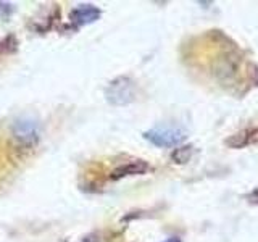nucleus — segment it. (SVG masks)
Masks as SVG:
<instances>
[{"mask_svg": "<svg viewBox=\"0 0 258 242\" xmlns=\"http://www.w3.org/2000/svg\"><path fill=\"white\" fill-rule=\"evenodd\" d=\"M100 15H102L100 8H97L94 5H79L70 13V18L78 26H84V24L95 23L100 18Z\"/></svg>", "mask_w": 258, "mask_h": 242, "instance_id": "nucleus-4", "label": "nucleus"}, {"mask_svg": "<svg viewBox=\"0 0 258 242\" xmlns=\"http://www.w3.org/2000/svg\"><path fill=\"white\" fill-rule=\"evenodd\" d=\"M165 242H181V239H177V237H171V239H168Z\"/></svg>", "mask_w": 258, "mask_h": 242, "instance_id": "nucleus-8", "label": "nucleus"}, {"mask_svg": "<svg viewBox=\"0 0 258 242\" xmlns=\"http://www.w3.org/2000/svg\"><path fill=\"white\" fill-rule=\"evenodd\" d=\"M256 142H258V128H250V129H244V131H239L234 136L228 137V141H226L228 147L231 149H244Z\"/></svg>", "mask_w": 258, "mask_h": 242, "instance_id": "nucleus-5", "label": "nucleus"}, {"mask_svg": "<svg viewBox=\"0 0 258 242\" xmlns=\"http://www.w3.org/2000/svg\"><path fill=\"white\" fill-rule=\"evenodd\" d=\"M144 137L157 147H173L185 139V133L179 128L173 126H158L144 133Z\"/></svg>", "mask_w": 258, "mask_h": 242, "instance_id": "nucleus-2", "label": "nucleus"}, {"mask_svg": "<svg viewBox=\"0 0 258 242\" xmlns=\"http://www.w3.org/2000/svg\"><path fill=\"white\" fill-rule=\"evenodd\" d=\"M192 153H194V147H192V145H182V147L174 149V152L171 153V158H173L174 163L184 165V163H187V161L190 160Z\"/></svg>", "mask_w": 258, "mask_h": 242, "instance_id": "nucleus-7", "label": "nucleus"}, {"mask_svg": "<svg viewBox=\"0 0 258 242\" xmlns=\"http://www.w3.org/2000/svg\"><path fill=\"white\" fill-rule=\"evenodd\" d=\"M12 133H13L16 141H20L21 144L31 145V144L37 142L40 128H39V123L34 118L26 116V118H21V119L15 121L13 126H12Z\"/></svg>", "mask_w": 258, "mask_h": 242, "instance_id": "nucleus-3", "label": "nucleus"}, {"mask_svg": "<svg viewBox=\"0 0 258 242\" xmlns=\"http://www.w3.org/2000/svg\"><path fill=\"white\" fill-rule=\"evenodd\" d=\"M137 97V87L136 83L129 76H118L105 89V99L108 103L123 107L136 100Z\"/></svg>", "mask_w": 258, "mask_h": 242, "instance_id": "nucleus-1", "label": "nucleus"}, {"mask_svg": "<svg viewBox=\"0 0 258 242\" xmlns=\"http://www.w3.org/2000/svg\"><path fill=\"white\" fill-rule=\"evenodd\" d=\"M150 169L149 163L144 160H136L131 161V163H126L123 166L116 168L115 171L111 173L113 179H121V177H126V176H137V174H144L147 173Z\"/></svg>", "mask_w": 258, "mask_h": 242, "instance_id": "nucleus-6", "label": "nucleus"}]
</instances>
